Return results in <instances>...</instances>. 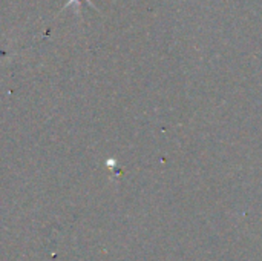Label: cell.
<instances>
[{"instance_id":"obj_1","label":"cell","mask_w":262,"mask_h":261,"mask_svg":"<svg viewBox=\"0 0 262 261\" xmlns=\"http://www.w3.org/2000/svg\"><path fill=\"white\" fill-rule=\"evenodd\" d=\"M81 2H83V0H69V2H68V3H66V5L63 6V9H66V8H69L71 5H75V6H80V5H81Z\"/></svg>"}]
</instances>
